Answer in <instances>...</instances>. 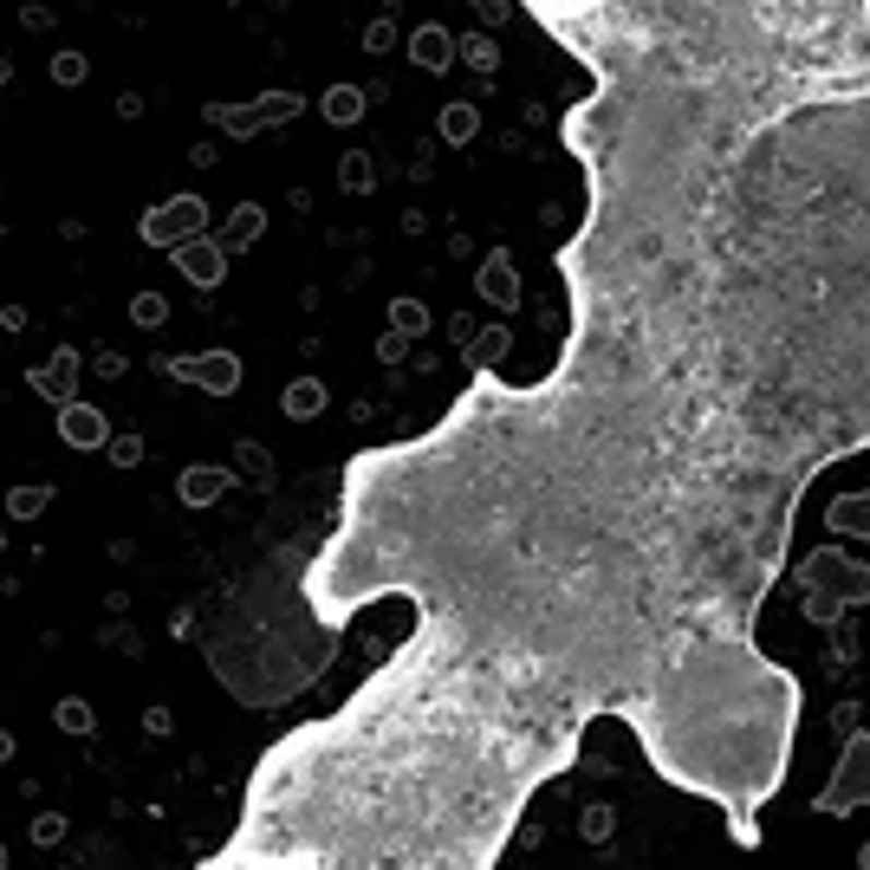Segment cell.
Wrapping results in <instances>:
<instances>
[{
	"label": "cell",
	"mask_w": 870,
	"mask_h": 870,
	"mask_svg": "<svg viewBox=\"0 0 870 870\" xmlns=\"http://www.w3.org/2000/svg\"><path fill=\"white\" fill-rule=\"evenodd\" d=\"M858 870H870V845H865V851H858Z\"/></svg>",
	"instance_id": "cell-10"
},
{
	"label": "cell",
	"mask_w": 870,
	"mask_h": 870,
	"mask_svg": "<svg viewBox=\"0 0 870 870\" xmlns=\"http://www.w3.org/2000/svg\"><path fill=\"white\" fill-rule=\"evenodd\" d=\"M592 7H605V0H520V13H533L539 26H552V20H572V13H592Z\"/></svg>",
	"instance_id": "cell-5"
},
{
	"label": "cell",
	"mask_w": 870,
	"mask_h": 870,
	"mask_svg": "<svg viewBox=\"0 0 870 870\" xmlns=\"http://www.w3.org/2000/svg\"><path fill=\"white\" fill-rule=\"evenodd\" d=\"M416 59L442 72V65H449V39H442V33H416Z\"/></svg>",
	"instance_id": "cell-6"
},
{
	"label": "cell",
	"mask_w": 870,
	"mask_h": 870,
	"mask_svg": "<svg viewBox=\"0 0 870 870\" xmlns=\"http://www.w3.org/2000/svg\"><path fill=\"white\" fill-rule=\"evenodd\" d=\"M319 403H325V396H319V383H299V390L286 396V409H293V416H312Z\"/></svg>",
	"instance_id": "cell-8"
},
{
	"label": "cell",
	"mask_w": 870,
	"mask_h": 870,
	"mask_svg": "<svg viewBox=\"0 0 870 870\" xmlns=\"http://www.w3.org/2000/svg\"><path fill=\"white\" fill-rule=\"evenodd\" d=\"M825 819H845V812H858L870 806V728H851L845 747H838V766H832V779H825V792L812 799Z\"/></svg>",
	"instance_id": "cell-3"
},
{
	"label": "cell",
	"mask_w": 870,
	"mask_h": 870,
	"mask_svg": "<svg viewBox=\"0 0 870 870\" xmlns=\"http://www.w3.org/2000/svg\"><path fill=\"white\" fill-rule=\"evenodd\" d=\"M799 611L812 623H838V611H858L870 605V565H858L845 546H819V552H806L799 559Z\"/></svg>",
	"instance_id": "cell-2"
},
{
	"label": "cell",
	"mask_w": 870,
	"mask_h": 870,
	"mask_svg": "<svg viewBox=\"0 0 870 870\" xmlns=\"http://www.w3.org/2000/svg\"><path fill=\"white\" fill-rule=\"evenodd\" d=\"M585 222L533 383L345 462L293 598L409 636L248 773L189 870H500L598 722L741 851L806 682L760 643L806 488L870 455V0H605L546 26Z\"/></svg>",
	"instance_id": "cell-1"
},
{
	"label": "cell",
	"mask_w": 870,
	"mask_h": 870,
	"mask_svg": "<svg viewBox=\"0 0 870 870\" xmlns=\"http://www.w3.org/2000/svg\"><path fill=\"white\" fill-rule=\"evenodd\" d=\"M325 111H332V118H358V92H332Z\"/></svg>",
	"instance_id": "cell-9"
},
{
	"label": "cell",
	"mask_w": 870,
	"mask_h": 870,
	"mask_svg": "<svg viewBox=\"0 0 870 870\" xmlns=\"http://www.w3.org/2000/svg\"><path fill=\"white\" fill-rule=\"evenodd\" d=\"M825 526H832V539H870V488L832 500L825 506Z\"/></svg>",
	"instance_id": "cell-4"
},
{
	"label": "cell",
	"mask_w": 870,
	"mask_h": 870,
	"mask_svg": "<svg viewBox=\"0 0 870 870\" xmlns=\"http://www.w3.org/2000/svg\"><path fill=\"white\" fill-rule=\"evenodd\" d=\"M442 130H449V143H468V136H475V111H468V105H455V111L442 118Z\"/></svg>",
	"instance_id": "cell-7"
}]
</instances>
